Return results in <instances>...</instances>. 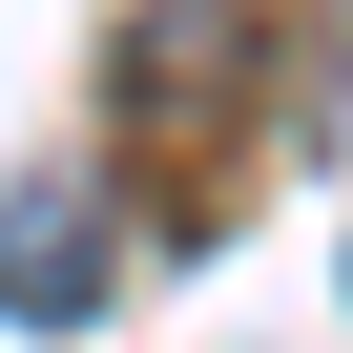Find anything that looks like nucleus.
<instances>
[{
	"label": "nucleus",
	"mask_w": 353,
	"mask_h": 353,
	"mask_svg": "<svg viewBox=\"0 0 353 353\" xmlns=\"http://www.w3.org/2000/svg\"><path fill=\"white\" fill-rule=\"evenodd\" d=\"M125 291V188L104 166H21V188H0V312L21 332H83Z\"/></svg>",
	"instance_id": "obj_1"
}]
</instances>
